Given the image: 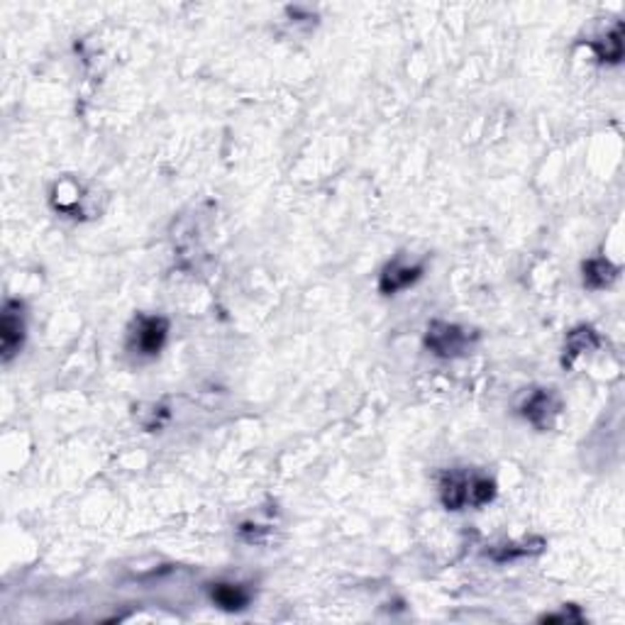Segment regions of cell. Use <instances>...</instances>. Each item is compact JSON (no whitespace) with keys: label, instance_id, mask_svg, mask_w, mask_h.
<instances>
[{"label":"cell","instance_id":"cell-1","mask_svg":"<svg viewBox=\"0 0 625 625\" xmlns=\"http://www.w3.org/2000/svg\"><path fill=\"white\" fill-rule=\"evenodd\" d=\"M425 345L438 357H457L469 345V335L449 322H432L428 328V335H425Z\"/></svg>","mask_w":625,"mask_h":625},{"label":"cell","instance_id":"cell-2","mask_svg":"<svg viewBox=\"0 0 625 625\" xmlns=\"http://www.w3.org/2000/svg\"><path fill=\"white\" fill-rule=\"evenodd\" d=\"M22 305L18 301H8L3 308L0 318V349H3V362H10L22 347L25 339V322H22Z\"/></svg>","mask_w":625,"mask_h":625},{"label":"cell","instance_id":"cell-3","mask_svg":"<svg viewBox=\"0 0 625 625\" xmlns=\"http://www.w3.org/2000/svg\"><path fill=\"white\" fill-rule=\"evenodd\" d=\"M560 408H562V403H560V398H557V393H554L552 389H537V391L523 403L520 413H523V418H526L527 423H533L537 430H547L552 428V423L554 418H557Z\"/></svg>","mask_w":625,"mask_h":625},{"label":"cell","instance_id":"cell-4","mask_svg":"<svg viewBox=\"0 0 625 625\" xmlns=\"http://www.w3.org/2000/svg\"><path fill=\"white\" fill-rule=\"evenodd\" d=\"M167 335H169V322L164 318H140L137 321V328L133 332V347L140 352V355H147L152 357L157 355L164 342H167Z\"/></svg>","mask_w":625,"mask_h":625},{"label":"cell","instance_id":"cell-5","mask_svg":"<svg viewBox=\"0 0 625 625\" xmlns=\"http://www.w3.org/2000/svg\"><path fill=\"white\" fill-rule=\"evenodd\" d=\"M472 484L474 476L452 472L442 479V503L447 510H462L472 506Z\"/></svg>","mask_w":625,"mask_h":625},{"label":"cell","instance_id":"cell-6","mask_svg":"<svg viewBox=\"0 0 625 625\" xmlns=\"http://www.w3.org/2000/svg\"><path fill=\"white\" fill-rule=\"evenodd\" d=\"M420 277H423V267H403L401 261H391L379 278V291L384 295L398 294L403 288L413 287Z\"/></svg>","mask_w":625,"mask_h":625},{"label":"cell","instance_id":"cell-7","mask_svg":"<svg viewBox=\"0 0 625 625\" xmlns=\"http://www.w3.org/2000/svg\"><path fill=\"white\" fill-rule=\"evenodd\" d=\"M210 599L225 611H242L250 604V591L240 586V584H213L210 589Z\"/></svg>","mask_w":625,"mask_h":625},{"label":"cell","instance_id":"cell-8","mask_svg":"<svg viewBox=\"0 0 625 625\" xmlns=\"http://www.w3.org/2000/svg\"><path fill=\"white\" fill-rule=\"evenodd\" d=\"M618 277V267L608 260H589L584 264V287L586 288H606Z\"/></svg>","mask_w":625,"mask_h":625},{"label":"cell","instance_id":"cell-9","mask_svg":"<svg viewBox=\"0 0 625 625\" xmlns=\"http://www.w3.org/2000/svg\"><path fill=\"white\" fill-rule=\"evenodd\" d=\"M596 345H599V338H596V332L591 330V328H579V330L569 332V339H567V357H564V366L572 364L574 357H579L581 352L596 347Z\"/></svg>","mask_w":625,"mask_h":625},{"label":"cell","instance_id":"cell-10","mask_svg":"<svg viewBox=\"0 0 625 625\" xmlns=\"http://www.w3.org/2000/svg\"><path fill=\"white\" fill-rule=\"evenodd\" d=\"M621 32L623 27L618 25L616 32L611 37H606V42H594V52L599 54L601 62H621L623 59V39H621Z\"/></svg>","mask_w":625,"mask_h":625}]
</instances>
